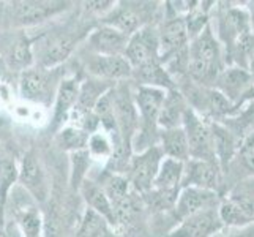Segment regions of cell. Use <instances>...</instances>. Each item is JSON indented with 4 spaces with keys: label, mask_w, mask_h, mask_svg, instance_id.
Returning <instances> with one entry per match:
<instances>
[{
    "label": "cell",
    "mask_w": 254,
    "mask_h": 237,
    "mask_svg": "<svg viewBox=\"0 0 254 237\" xmlns=\"http://www.w3.org/2000/svg\"><path fill=\"white\" fill-rule=\"evenodd\" d=\"M226 67L224 49L213 32V25L208 24L188 45L187 78L200 87L213 89L215 81Z\"/></svg>",
    "instance_id": "cell-1"
},
{
    "label": "cell",
    "mask_w": 254,
    "mask_h": 237,
    "mask_svg": "<svg viewBox=\"0 0 254 237\" xmlns=\"http://www.w3.org/2000/svg\"><path fill=\"white\" fill-rule=\"evenodd\" d=\"M218 215L224 228H248L254 223V179L242 180L221 196Z\"/></svg>",
    "instance_id": "cell-2"
},
{
    "label": "cell",
    "mask_w": 254,
    "mask_h": 237,
    "mask_svg": "<svg viewBox=\"0 0 254 237\" xmlns=\"http://www.w3.org/2000/svg\"><path fill=\"white\" fill-rule=\"evenodd\" d=\"M69 2H56V0H22V2H10L5 8V19L14 29L32 27L43 24L60 13L66 11Z\"/></svg>",
    "instance_id": "cell-3"
},
{
    "label": "cell",
    "mask_w": 254,
    "mask_h": 237,
    "mask_svg": "<svg viewBox=\"0 0 254 237\" xmlns=\"http://www.w3.org/2000/svg\"><path fill=\"white\" fill-rule=\"evenodd\" d=\"M155 10V3L150 2H116V6L101 17V24L131 37L145 25H150Z\"/></svg>",
    "instance_id": "cell-4"
},
{
    "label": "cell",
    "mask_w": 254,
    "mask_h": 237,
    "mask_svg": "<svg viewBox=\"0 0 254 237\" xmlns=\"http://www.w3.org/2000/svg\"><path fill=\"white\" fill-rule=\"evenodd\" d=\"M218 32L215 33L216 38L220 40L221 46L224 49L226 64L229 60V56L237 43L253 33L250 16L245 6H220L218 8Z\"/></svg>",
    "instance_id": "cell-5"
},
{
    "label": "cell",
    "mask_w": 254,
    "mask_h": 237,
    "mask_svg": "<svg viewBox=\"0 0 254 237\" xmlns=\"http://www.w3.org/2000/svg\"><path fill=\"white\" fill-rule=\"evenodd\" d=\"M112 106L120 141L133 152L131 143H133V138L139 128V114L134 104V96L131 93L127 81L117 82L112 87Z\"/></svg>",
    "instance_id": "cell-6"
},
{
    "label": "cell",
    "mask_w": 254,
    "mask_h": 237,
    "mask_svg": "<svg viewBox=\"0 0 254 237\" xmlns=\"http://www.w3.org/2000/svg\"><path fill=\"white\" fill-rule=\"evenodd\" d=\"M182 128L185 130L188 139L190 158L194 160H213L218 161L213 151V135L210 120L200 117L190 106L183 114Z\"/></svg>",
    "instance_id": "cell-7"
},
{
    "label": "cell",
    "mask_w": 254,
    "mask_h": 237,
    "mask_svg": "<svg viewBox=\"0 0 254 237\" xmlns=\"http://www.w3.org/2000/svg\"><path fill=\"white\" fill-rule=\"evenodd\" d=\"M163 158V152L158 146H152L142 152L131 155L127 179L136 193L145 195L147 191L152 190Z\"/></svg>",
    "instance_id": "cell-8"
},
{
    "label": "cell",
    "mask_w": 254,
    "mask_h": 237,
    "mask_svg": "<svg viewBox=\"0 0 254 237\" xmlns=\"http://www.w3.org/2000/svg\"><path fill=\"white\" fill-rule=\"evenodd\" d=\"M125 59L133 68V72L144 67L161 64L158 29L150 24L131 35L127 45Z\"/></svg>",
    "instance_id": "cell-9"
},
{
    "label": "cell",
    "mask_w": 254,
    "mask_h": 237,
    "mask_svg": "<svg viewBox=\"0 0 254 237\" xmlns=\"http://www.w3.org/2000/svg\"><path fill=\"white\" fill-rule=\"evenodd\" d=\"M8 196L13 204L11 215L17 225L22 237H41L45 220L40 212L38 206L35 204L33 198L22 187L11 188ZM8 199V198H6Z\"/></svg>",
    "instance_id": "cell-10"
},
{
    "label": "cell",
    "mask_w": 254,
    "mask_h": 237,
    "mask_svg": "<svg viewBox=\"0 0 254 237\" xmlns=\"http://www.w3.org/2000/svg\"><path fill=\"white\" fill-rule=\"evenodd\" d=\"M160 60L161 65L171 62L188 52L190 37L183 16H166L158 27Z\"/></svg>",
    "instance_id": "cell-11"
},
{
    "label": "cell",
    "mask_w": 254,
    "mask_h": 237,
    "mask_svg": "<svg viewBox=\"0 0 254 237\" xmlns=\"http://www.w3.org/2000/svg\"><path fill=\"white\" fill-rule=\"evenodd\" d=\"M56 78V70H46L41 67L27 68L19 76V92L21 96L29 101L48 104L52 96L57 93L59 85Z\"/></svg>",
    "instance_id": "cell-12"
},
{
    "label": "cell",
    "mask_w": 254,
    "mask_h": 237,
    "mask_svg": "<svg viewBox=\"0 0 254 237\" xmlns=\"http://www.w3.org/2000/svg\"><path fill=\"white\" fill-rule=\"evenodd\" d=\"M224 180V172L218 161L213 160H194L190 158L183 163L182 188L194 187L220 193Z\"/></svg>",
    "instance_id": "cell-13"
},
{
    "label": "cell",
    "mask_w": 254,
    "mask_h": 237,
    "mask_svg": "<svg viewBox=\"0 0 254 237\" xmlns=\"http://www.w3.org/2000/svg\"><path fill=\"white\" fill-rule=\"evenodd\" d=\"M84 68L90 78L114 84L133 78V68L124 56H98L89 52L84 60Z\"/></svg>",
    "instance_id": "cell-14"
},
{
    "label": "cell",
    "mask_w": 254,
    "mask_h": 237,
    "mask_svg": "<svg viewBox=\"0 0 254 237\" xmlns=\"http://www.w3.org/2000/svg\"><path fill=\"white\" fill-rule=\"evenodd\" d=\"M213 89L223 93L239 109L254 89V81L247 70L237 65H227L215 81Z\"/></svg>",
    "instance_id": "cell-15"
},
{
    "label": "cell",
    "mask_w": 254,
    "mask_h": 237,
    "mask_svg": "<svg viewBox=\"0 0 254 237\" xmlns=\"http://www.w3.org/2000/svg\"><path fill=\"white\" fill-rule=\"evenodd\" d=\"M220 203H221L220 193L202 190V188H194V187H187V188H180V193L172 210H174L175 220L182 222L188 217L205 212V210L218 209Z\"/></svg>",
    "instance_id": "cell-16"
},
{
    "label": "cell",
    "mask_w": 254,
    "mask_h": 237,
    "mask_svg": "<svg viewBox=\"0 0 254 237\" xmlns=\"http://www.w3.org/2000/svg\"><path fill=\"white\" fill-rule=\"evenodd\" d=\"M223 230L224 226L218 215V209H210L179 222L164 237H215Z\"/></svg>",
    "instance_id": "cell-17"
},
{
    "label": "cell",
    "mask_w": 254,
    "mask_h": 237,
    "mask_svg": "<svg viewBox=\"0 0 254 237\" xmlns=\"http://www.w3.org/2000/svg\"><path fill=\"white\" fill-rule=\"evenodd\" d=\"M129 37L122 32L101 24L93 29L87 37V49L92 54L98 56H124Z\"/></svg>",
    "instance_id": "cell-18"
},
{
    "label": "cell",
    "mask_w": 254,
    "mask_h": 237,
    "mask_svg": "<svg viewBox=\"0 0 254 237\" xmlns=\"http://www.w3.org/2000/svg\"><path fill=\"white\" fill-rule=\"evenodd\" d=\"M77 40L73 37L71 33H56L49 37L48 40H45L41 43L40 46V60H38V65L41 68H46V70H52L54 67L60 65L62 62L71 56V52L74 51V48Z\"/></svg>",
    "instance_id": "cell-19"
},
{
    "label": "cell",
    "mask_w": 254,
    "mask_h": 237,
    "mask_svg": "<svg viewBox=\"0 0 254 237\" xmlns=\"http://www.w3.org/2000/svg\"><path fill=\"white\" fill-rule=\"evenodd\" d=\"M17 180L21 182V187L37 201H45L48 198V182L40 161L35 154L30 151L24 155L22 163L17 172Z\"/></svg>",
    "instance_id": "cell-20"
},
{
    "label": "cell",
    "mask_w": 254,
    "mask_h": 237,
    "mask_svg": "<svg viewBox=\"0 0 254 237\" xmlns=\"http://www.w3.org/2000/svg\"><path fill=\"white\" fill-rule=\"evenodd\" d=\"M81 78L71 76L64 78L59 84V89L56 93V108H54V125H62L68 116L73 112L77 96H79V87H81Z\"/></svg>",
    "instance_id": "cell-21"
},
{
    "label": "cell",
    "mask_w": 254,
    "mask_h": 237,
    "mask_svg": "<svg viewBox=\"0 0 254 237\" xmlns=\"http://www.w3.org/2000/svg\"><path fill=\"white\" fill-rule=\"evenodd\" d=\"M5 62L11 70L25 72L33 65V46L24 33H16L5 43Z\"/></svg>",
    "instance_id": "cell-22"
},
{
    "label": "cell",
    "mask_w": 254,
    "mask_h": 237,
    "mask_svg": "<svg viewBox=\"0 0 254 237\" xmlns=\"http://www.w3.org/2000/svg\"><path fill=\"white\" fill-rule=\"evenodd\" d=\"M190 104L187 103L185 96L179 89H172L166 92L164 101L161 104L160 116H158V128L171 130L182 127L183 114L188 109Z\"/></svg>",
    "instance_id": "cell-23"
},
{
    "label": "cell",
    "mask_w": 254,
    "mask_h": 237,
    "mask_svg": "<svg viewBox=\"0 0 254 237\" xmlns=\"http://www.w3.org/2000/svg\"><path fill=\"white\" fill-rule=\"evenodd\" d=\"M158 147L161 149L164 158H172V160H177L182 163L190 160L188 139L185 135V130L182 127L161 130L158 136Z\"/></svg>",
    "instance_id": "cell-24"
},
{
    "label": "cell",
    "mask_w": 254,
    "mask_h": 237,
    "mask_svg": "<svg viewBox=\"0 0 254 237\" xmlns=\"http://www.w3.org/2000/svg\"><path fill=\"white\" fill-rule=\"evenodd\" d=\"M79 191H81L84 201L87 203V207L92 209L93 212H96L98 215H101L112 228L117 226L116 225V217H114V209H112V206L109 203L108 196L104 195L103 188L98 185V182L90 180V179L85 177Z\"/></svg>",
    "instance_id": "cell-25"
},
{
    "label": "cell",
    "mask_w": 254,
    "mask_h": 237,
    "mask_svg": "<svg viewBox=\"0 0 254 237\" xmlns=\"http://www.w3.org/2000/svg\"><path fill=\"white\" fill-rule=\"evenodd\" d=\"M182 175H183V163L182 161L172 160V158H163L152 188L161 190V191H177L179 193L182 188Z\"/></svg>",
    "instance_id": "cell-26"
},
{
    "label": "cell",
    "mask_w": 254,
    "mask_h": 237,
    "mask_svg": "<svg viewBox=\"0 0 254 237\" xmlns=\"http://www.w3.org/2000/svg\"><path fill=\"white\" fill-rule=\"evenodd\" d=\"M74 237H120L101 215L87 207Z\"/></svg>",
    "instance_id": "cell-27"
},
{
    "label": "cell",
    "mask_w": 254,
    "mask_h": 237,
    "mask_svg": "<svg viewBox=\"0 0 254 237\" xmlns=\"http://www.w3.org/2000/svg\"><path fill=\"white\" fill-rule=\"evenodd\" d=\"M98 185L103 188L104 195L108 196L109 203L112 209L116 207L119 203H122L128 195H129V182L127 179V175L122 174H114V172H106L104 177H101V182H98Z\"/></svg>",
    "instance_id": "cell-28"
},
{
    "label": "cell",
    "mask_w": 254,
    "mask_h": 237,
    "mask_svg": "<svg viewBox=\"0 0 254 237\" xmlns=\"http://www.w3.org/2000/svg\"><path fill=\"white\" fill-rule=\"evenodd\" d=\"M90 133H87L85 130L79 127H66L64 130L59 131V135L56 138V143L60 149L69 152H77V151H84L89 143Z\"/></svg>",
    "instance_id": "cell-29"
},
{
    "label": "cell",
    "mask_w": 254,
    "mask_h": 237,
    "mask_svg": "<svg viewBox=\"0 0 254 237\" xmlns=\"http://www.w3.org/2000/svg\"><path fill=\"white\" fill-rule=\"evenodd\" d=\"M19 168L16 166V161L8 155H0V206L5 209L8 193L13 188V183L17 179Z\"/></svg>",
    "instance_id": "cell-30"
},
{
    "label": "cell",
    "mask_w": 254,
    "mask_h": 237,
    "mask_svg": "<svg viewBox=\"0 0 254 237\" xmlns=\"http://www.w3.org/2000/svg\"><path fill=\"white\" fill-rule=\"evenodd\" d=\"M234 160H237L240 163L242 168L250 175V179H254V130L248 131L242 138L239 151L235 154Z\"/></svg>",
    "instance_id": "cell-31"
},
{
    "label": "cell",
    "mask_w": 254,
    "mask_h": 237,
    "mask_svg": "<svg viewBox=\"0 0 254 237\" xmlns=\"http://www.w3.org/2000/svg\"><path fill=\"white\" fill-rule=\"evenodd\" d=\"M89 152L87 149L71 154V187L79 190L85 180V172L89 171Z\"/></svg>",
    "instance_id": "cell-32"
},
{
    "label": "cell",
    "mask_w": 254,
    "mask_h": 237,
    "mask_svg": "<svg viewBox=\"0 0 254 237\" xmlns=\"http://www.w3.org/2000/svg\"><path fill=\"white\" fill-rule=\"evenodd\" d=\"M114 147L111 141L108 139L106 135L103 133H92L89 138V143H87V152L89 155L93 157H108L111 158Z\"/></svg>",
    "instance_id": "cell-33"
},
{
    "label": "cell",
    "mask_w": 254,
    "mask_h": 237,
    "mask_svg": "<svg viewBox=\"0 0 254 237\" xmlns=\"http://www.w3.org/2000/svg\"><path fill=\"white\" fill-rule=\"evenodd\" d=\"M85 11H89L92 14H96V16H100V19L101 17L106 16L114 6H116V2H101V0H98V2H85Z\"/></svg>",
    "instance_id": "cell-34"
},
{
    "label": "cell",
    "mask_w": 254,
    "mask_h": 237,
    "mask_svg": "<svg viewBox=\"0 0 254 237\" xmlns=\"http://www.w3.org/2000/svg\"><path fill=\"white\" fill-rule=\"evenodd\" d=\"M245 8H247L248 16H250V24H251V30L254 33V0L253 2H247L245 3Z\"/></svg>",
    "instance_id": "cell-35"
},
{
    "label": "cell",
    "mask_w": 254,
    "mask_h": 237,
    "mask_svg": "<svg viewBox=\"0 0 254 237\" xmlns=\"http://www.w3.org/2000/svg\"><path fill=\"white\" fill-rule=\"evenodd\" d=\"M0 237H8V236H5V234H2V236H0Z\"/></svg>",
    "instance_id": "cell-36"
}]
</instances>
